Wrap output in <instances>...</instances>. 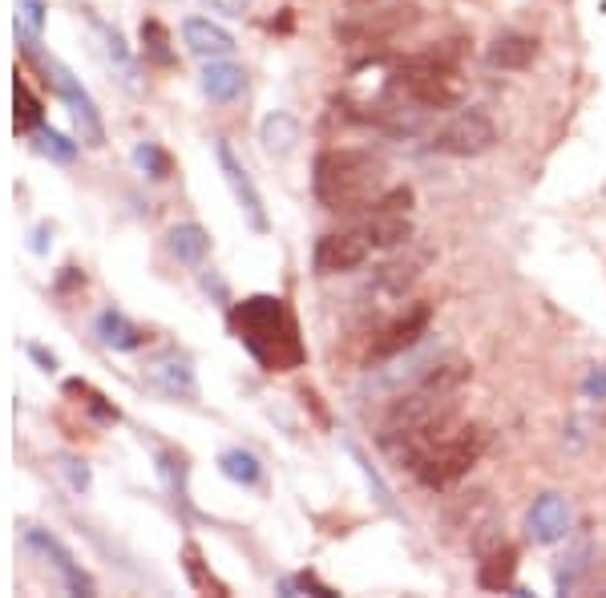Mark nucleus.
I'll list each match as a JSON object with an SVG mask.
<instances>
[{
  "label": "nucleus",
  "mask_w": 606,
  "mask_h": 598,
  "mask_svg": "<svg viewBox=\"0 0 606 598\" xmlns=\"http://www.w3.org/2000/svg\"><path fill=\"white\" fill-rule=\"evenodd\" d=\"M33 138H37V150L49 154V158H57V163H74V158H77V146H74V141L61 138V134L49 130V126H37Z\"/></svg>",
  "instance_id": "nucleus-31"
},
{
  "label": "nucleus",
  "mask_w": 606,
  "mask_h": 598,
  "mask_svg": "<svg viewBox=\"0 0 606 598\" xmlns=\"http://www.w3.org/2000/svg\"><path fill=\"white\" fill-rule=\"evenodd\" d=\"M389 94L401 101H412V106H421V109H449L466 98V81L457 77V69L421 66V61L401 57L389 77Z\"/></svg>",
  "instance_id": "nucleus-4"
},
{
  "label": "nucleus",
  "mask_w": 606,
  "mask_h": 598,
  "mask_svg": "<svg viewBox=\"0 0 606 598\" xmlns=\"http://www.w3.org/2000/svg\"><path fill=\"white\" fill-rule=\"evenodd\" d=\"M12 98H17V130L29 134L41 126V101L29 94V86H25L21 77H17V86H12Z\"/></svg>",
  "instance_id": "nucleus-30"
},
{
  "label": "nucleus",
  "mask_w": 606,
  "mask_h": 598,
  "mask_svg": "<svg viewBox=\"0 0 606 598\" xmlns=\"http://www.w3.org/2000/svg\"><path fill=\"white\" fill-rule=\"evenodd\" d=\"M590 558H595V542L590 538H574L570 546H566V555H563V566H558V575H554V582H558V590L563 595H570L578 582L586 578V570H590Z\"/></svg>",
  "instance_id": "nucleus-24"
},
{
  "label": "nucleus",
  "mask_w": 606,
  "mask_h": 598,
  "mask_svg": "<svg viewBox=\"0 0 606 598\" xmlns=\"http://www.w3.org/2000/svg\"><path fill=\"white\" fill-rule=\"evenodd\" d=\"M429 324H433V307H429V304L409 307L401 320H392V324L384 327L377 340H372L369 356L372 360H392V356H401V352L417 349V344H421V336L429 332Z\"/></svg>",
  "instance_id": "nucleus-10"
},
{
  "label": "nucleus",
  "mask_w": 606,
  "mask_h": 598,
  "mask_svg": "<svg viewBox=\"0 0 606 598\" xmlns=\"http://www.w3.org/2000/svg\"><path fill=\"white\" fill-rule=\"evenodd\" d=\"M498 141V126L481 109H461L457 118H449L441 130L433 134L437 154H453V158H477V154L493 150Z\"/></svg>",
  "instance_id": "nucleus-5"
},
{
  "label": "nucleus",
  "mask_w": 606,
  "mask_h": 598,
  "mask_svg": "<svg viewBox=\"0 0 606 598\" xmlns=\"http://www.w3.org/2000/svg\"><path fill=\"white\" fill-rule=\"evenodd\" d=\"M61 465V473L69 478V486H74L77 493L81 490H89V469H86V461H74V458H61L57 461Z\"/></svg>",
  "instance_id": "nucleus-37"
},
{
  "label": "nucleus",
  "mask_w": 606,
  "mask_h": 598,
  "mask_svg": "<svg viewBox=\"0 0 606 598\" xmlns=\"http://www.w3.org/2000/svg\"><path fill=\"white\" fill-rule=\"evenodd\" d=\"M486 445H489V433L481 424H457L453 433L441 437V441L417 461V478H421V486H429V490H449L453 481H461L469 469L481 461Z\"/></svg>",
  "instance_id": "nucleus-3"
},
{
  "label": "nucleus",
  "mask_w": 606,
  "mask_h": 598,
  "mask_svg": "<svg viewBox=\"0 0 606 598\" xmlns=\"http://www.w3.org/2000/svg\"><path fill=\"white\" fill-rule=\"evenodd\" d=\"M526 533H530L538 546L563 542L566 533H570V501L558 498V493H541V498L534 501L530 518H526Z\"/></svg>",
  "instance_id": "nucleus-13"
},
{
  "label": "nucleus",
  "mask_w": 606,
  "mask_h": 598,
  "mask_svg": "<svg viewBox=\"0 0 606 598\" xmlns=\"http://www.w3.org/2000/svg\"><path fill=\"white\" fill-rule=\"evenodd\" d=\"M66 392H81V396H86V409H89L94 416H98L101 424H114V421H118V409H114V404H106V396H101V392H94L89 384L69 381V384H66Z\"/></svg>",
  "instance_id": "nucleus-32"
},
{
  "label": "nucleus",
  "mask_w": 606,
  "mask_h": 598,
  "mask_svg": "<svg viewBox=\"0 0 606 598\" xmlns=\"http://www.w3.org/2000/svg\"><path fill=\"white\" fill-rule=\"evenodd\" d=\"M215 12H223V17H243V12L251 9V0H206Z\"/></svg>",
  "instance_id": "nucleus-38"
},
{
  "label": "nucleus",
  "mask_w": 606,
  "mask_h": 598,
  "mask_svg": "<svg viewBox=\"0 0 606 598\" xmlns=\"http://www.w3.org/2000/svg\"><path fill=\"white\" fill-rule=\"evenodd\" d=\"M166 247H170L174 259L186 263V267H203L206 251H211V235H206L198 223H178V227H170V235H166Z\"/></svg>",
  "instance_id": "nucleus-23"
},
{
  "label": "nucleus",
  "mask_w": 606,
  "mask_h": 598,
  "mask_svg": "<svg viewBox=\"0 0 606 598\" xmlns=\"http://www.w3.org/2000/svg\"><path fill=\"white\" fill-rule=\"evenodd\" d=\"M344 449H348V453H352V461H356V465L364 469V478H369L372 486H377V498H380V506H384V510H389V513H397V506H392V493H389V486H384V481L377 478V469L369 465V458H364V453H360V449L352 445V441H344Z\"/></svg>",
  "instance_id": "nucleus-33"
},
{
  "label": "nucleus",
  "mask_w": 606,
  "mask_h": 598,
  "mask_svg": "<svg viewBox=\"0 0 606 598\" xmlns=\"http://www.w3.org/2000/svg\"><path fill=\"white\" fill-rule=\"evenodd\" d=\"M198 562H203V558H198V550H195V546H186V570H190V578H195V582H198V587H203V590H215V595H227V590L218 587L215 578H206V575H203V566H198Z\"/></svg>",
  "instance_id": "nucleus-35"
},
{
  "label": "nucleus",
  "mask_w": 606,
  "mask_h": 598,
  "mask_svg": "<svg viewBox=\"0 0 606 598\" xmlns=\"http://www.w3.org/2000/svg\"><path fill=\"white\" fill-rule=\"evenodd\" d=\"M372 247H401V243L412 239V223L404 218V210H377L364 227Z\"/></svg>",
  "instance_id": "nucleus-25"
},
{
  "label": "nucleus",
  "mask_w": 606,
  "mask_h": 598,
  "mask_svg": "<svg viewBox=\"0 0 606 598\" xmlns=\"http://www.w3.org/2000/svg\"><path fill=\"white\" fill-rule=\"evenodd\" d=\"M141 381L150 384L154 392L170 396V401H195L198 396L195 369H190V360L178 356V352H163L158 360H150L146 372H141Z\"/></svg>",
  "instance_id": "nucleus-12"
},
{
  "label": "nucleus",
  "mask_w": 606,
  "mask_h": 598,
  "mask_svg": "<svg viewBox=\"0 0 606 598\" xmlns=\"http://www.w3.org/2000/svg\"><path fill=\"white\" fill-rule=\"evenodd\" d=\"M369 235L364 231H332L324 239L315 243V272L320 275H344V272H356L360 263L369 259Z\"/></svg>",
  "instance_id": "nucleus-9"
},
{
  "label": "nucleus",
  "mask_w": 606,
  "mask_h": 598,
  "mask_svg": "<svg viewBox=\"0 0 606 598\" xmlns=\"http://www.w3.org/2000/svg\"><path fill=\"white\" fill-rule=\"evenodd\" d=\"M384 186V163L372 150H324L312 166V190L324 210H360L377 203Z\"/></svg>",
  "instance_id": "nucleus-2"
},
{
  "label": "nucleus",
  "mask_w": 606,
  "mask_h": 598,
  "mask_svg": "<svg viewBox=\"0 0 606 598\" xmlns=\"http://www.w3.org/2000/svg\"><path fill=\"white\" fill-rule=\"evenodd\" d=\"M94 327H98L101 344H106V349H114V352H134V349H141V344H146V332H141L138 324H130L121 312H114V307H106Z\"/></svg>",
  "instance_id": "nucleus-21"
},
{
  "label": "nucleus",
  "mask_w": 606,
  "mask_h": 598,
  "mask_svg": "<svg viewBox=\"0 0 606 598\" xmlns=\"http://www.w3.org/2000/svg\"><path fill=\"white\" fill-rule=\"evenodd\" d=\"M218 469H223V478H231L235 486H260L263 481V465L255 453H247V449H227L223 458H218Z\"/></svg>",
  "instance_id": "nucleus-26"
},
{
  "label": "nucleus",
  "mask_w": 606,
  "mask_h": 598,
  "mask_svg": "<svg viewBox=\"0 0 606 598\" xmlns=\"http://www.w3.org/2000/svg\"><path fill=\"white\" fill-rule=\"evenodd\" d=\"M486 57L493 69H526V66H534V57H538V41L526 33H501V37H493Z\"/></svg>",
  "instance_id": "nucleus-19"
},
{
  "label": "nucleus",
  "mask_w": 606,
  "mask_h": 598,
  "mask_svg": "<svg viewBox=\"0 0 606 598\" xmlns=\"http://www.w3.org/2000/svg\"><path fill=\"white\" fill-rule=\"evenodd\" d=\"M17 37L25 41V49L33 53L37 45H41V29H45V4L41 0H21L17 4Z\"/></svg>",
  "instance_id": "nucleus-28"
},
{
  "label": "nucleus",
  "mask_w": 606,
  "mask_h": 598,
  "mask_svg": "<svg viewBox=\"0 0 606 598\" xmlns=\"http://www.w3.org/2000/svg\"><path fill=\"white\" fill-rule=\"evenodd\" d=\"M231 332L267 372H292L303 364V340L292 307L280 295H251L231 307Z\"/></svg>",
  "instance_id": "nucleus-1"
},
{
  "label": "nucleus",
  "mask_w": 606,
  "mask_h": 598,
  "mask_svg": "<svg viewBox=\"0 0 606 598\" xmlns=\"http://www.w3.org/2000/svg\"><path fill=\"white\" fill-rule=\"evenodd\" d=\"M429 251H417V255H401V259H389L384 267H377V287L389 295H404L412 283L421 280L424 267H429Z\"/></svg>",
  "instance_id": "nucleus-17"
},
{
  "label": "nucleus",
  "mask_w": 606,
  "mask_h": 598,
  "mask_svg": "<svg viewBox=\"0 0 606 598\" xmlns=\"http://www.w3.org/2000/svg\"><path fill=\"white\" fill-rule=\"evenodd\" d=\"M518 575V550L514 546H498L481 555V570H477V587L481 590H509Z\"/></svg>",
  "instance_id": "nucleus-22"
},
{
  "label": "nucleus",
  "mask_w": 606,
  "mask_h": 598,
  "mask_svg": "<svg viewBox=\"0 0 606 598\" xmlns=\"http://www.w3.org/2000/svg\"><path fill=\"white\" fill-rule=\"evenodd\" d=\"M29 356H33L45 372H53V369H57V356H53V352H45L41 344H33V349H29Z\"/></svg>",
  "instance_id": "nucleus-39"
},
{
  "label": "nucleus",
  "mask_w": 606,
  "mask_h": 598,
  "mask_svg": "<svg viewBox=\"0 0 606 598\" xmlns=\"http://www.w3.org/2000/svg\"><path fill=\"white\" fill-rule=\"evenodd\" d=\"M89 24H94V33L101 37V49H106V61L114 66V73H118V81L130 94H141V73H138V61H134L130 45H126V37L118 33V29H109L106 21H98L94 12H89Z\"/></svg>",
  "instance_id": "nucleus-14"
},
{
  "label": "nucleus",
  "mask_w": 606,
  "mask_h": 598,
  "mask_svg": "<svg viewBox=\"0 0 606 598\" xmlns=\"http://www.w3.org/2000/svg\"><path fill=\"white\" fill-rule=\"evenodd\" d=\"M141 45H146V61L154 66H174V49H170V33H166L158 21H141Z\"/></svg>",
  "instance_id": "nucleus-29"
},
{
  "label": "nucleus",
  "mask_w": 606,
  "mask_h": 598,
  "mask_svg": "<svg viewBox=\"0 0 606 598\" xmlns=\"http://www.w3.org/2000/svg\"><path fill=\"white\" fill-rule=\"evenodd\" d=\"M586 396H606V372H595V376L586 381Z\"/></svg>",
  "instance_id": "nucleus-40"
},
{
  "label": "nucleus",
  "mask_w": 606,
  "mask_h": 598,
  "mask_svg": "<svg viewBox=\"0 0 606 598\" xmlns=\"http://www.w3.org/2000/svg\"><path fill=\"white\" fill-rule=\"evenodd\" d=\"M283 595H295V590H312V595H320V598H332L336 595V590L332 587H324V582H315L312 575H295V578H287V582H283Z\"/></svg>",
  "instance_id": "nucleus-34"
},
{
  "label": "nucleus",
  "mask_w": 606,
  "mask_h": 598,
  "mask_svg": "<svg viewBox=\"0 0 606 598\" xmlns=\"http://www.w3.org/2000/svg\"><path fill=\"white\" fill-rule=\"evenodd\" d=\"M21 542H25V550H37V555L45 558V562L53 566L57 575H61V582H66V590L69 595H94V578L81 570V566L74 562V555H69L66 546L57 542L53 533H45V530H29L21 533Z\"/></svg>",
  "instance_id": "nucleus-11"
},
{
  "label": "nucleus",
  "mask_w": 606,
  "mask_h": 598,
  "mask_svg": "<svg viewBox=\"0 0 606 598\" xmlns=\"http://www.w3.org/2000/svg\"><path fill=\"white\" fill-rule=\"evenodd\" d=\"M183 41H186V49L195 57H203V61L235 53V37H231L223 24L206 21V17H190V21L183 24Z\"/></svg>",
  "instance_id": "nucleus-15"
},
{
  "label": "nucleus",
  "mask_w": 606,
  "mask_h": 598,
  "mask_svg": "<svg viewBox=\"0 0 606 598\" xmlns=\"http://www.w3.org/2000/svg\"><path fill=\"white\" fill-rule=\"evenodd\" d=\"M134 166H138L146 178H154V183H166V178L174 175V158L158 141H138V146H134Z\"/></svg>",
  "instance_id": "nucleus-27"
},
{
  "label": "nucleus",
  "mask_w": 606,
  "mask_h": 598,
  "mask_svg": "<svg viewBox=\"0 0 606 598\" xmlns=\"http://www.w3.org/2000/svg\"><path fill=\"white\" fill-rule=\"evenodd\" d=\"M215 158H218V170H223V183L231 186V195H235V203H238V215L247 218V227L255 231V235H267L271 218H267V207H263L260 186L251 183L247 166L238 163V154L231 150V141H215Z\"/></svg>",
  "instance_id": "nucleus-7"
},
{
  "label": "nucleus",
  "mask_w": 606,
  "mask_h": 598,
  "mask_svg": "<svg viewBox=\"0 0 606 598\" xmlns=\"http://www.w3.org/2000/svg\"><path fill=\"white\" fill-rule=\"evenodd\" d=\"M473 376V364L469 360H461V356H444V360H437L433 369L424 372L421 381H417V389L421 392H433V396H453L461 384Z\"/></svg>",
  "instance_id": "nucleus-18"
},
{
  "label": "nucleus",
  "mask_w": 606,
  "mask_h": 598,
  "mask_svg": "<svg viewBox=\"0 0 606 598\" xmlns=\"http://www.w3.org/2000/svg\"><path fill=\"white\" fill-rule=\"evenodd\" d=\"M198 86L211 101L218 106H231V101L243 98V89H247V73L238 66H231L227 57H215V61H206L203 77H198Z\"/></svg>",
  "instance_id": "nucleus-16"
},
{
  "label": "nucleus",
  "mask_w": 606,
  "mask_h": 598,
  "mask_svg": "<svg viewBox=\"0 0 606 598\" xmlns=\"http://www.w3.org/2000/svg\"><path fill=\"white\" fill-rule=\"evenodd\" d=\"M45 73H53L49 81H53L57 98L66 101L69 118H74V126H77V138L89 141V146H106V126H101V114H98V106H94V98L86 94V86H81L61 61H53V57L45 61Z\"/></svg>",
  "instance_id": "nucleus-6"
},
{
  "label": "nucleus",
  "mask_w": 606,
  "mask_h": 598,
  "mask_svg": "<svg viewBox=\"0 0 606 598\" xmlns=\"http://www.w3.org/2000/svg\"><path fill=\"white\" fill-rule=\"evenodd\" d=\"M260 141H263V150H267L271 158H287V154L300 146V121H295L292 114H283V109H275V114H267V118H263Z\"/></svg>",
  "instance_id": "nucleus-20"
},
{
  "label": "nucleus",
  "mask_w": 606,
  "mask_h": 598,
  "mask_svg": "<svg viewBox=\"0 0 606 598\" xmlns=\"http://www.w3.org/2000/svg\"><path fill=\"white\" fill-rule=\"evenodd\" d=\"M372 207H377V210H409L412 207V190H409V186H392L389 195H380Z\"/></svg>",
  "instance_id": "nucleus-36"
},
{
  "label": "nucleus",
  "mask_w": 606,
  "mask_h": 598,
  "mask_svg": "<svg viewBox=\"0 0 606 598\" xmlns=\"http://www.w3.org/2000/svg\"><path fill=\"white\" fill-rule=\"evenodd\" d=\"M417 21H421V9H412V4H392V9L360 12L356 21L336 24V37L340 41H352V45H380V41H389V37L409 33Z\"/></svg>",
  "instance_id": "nucleus-8"
},
{
  "label": "nucleus",
  "mask_w": 606,
  "mask_h": 598,
  "mask_svg": "<svg viewBox=\"0 0 606 598\" xmlns=\"http://www.w3.org/2000/svg\"><path fill=\"white\" fill-rule=\"evenodd\" d=\"M45 235H49L45 227H37V231H33V251H37V255H45Z\"/></svg>",
  "instance_id": "nucleus-41"
}]
</instances>
